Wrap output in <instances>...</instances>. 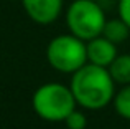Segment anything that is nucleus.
Here are the masks:
<instances>
[{
  "mask_svg": "<svg viewBox=\"0 0 130 129\" xmlns=\"http://www.w3.org/2000/svg\"><path fill=\"white\" fill-rule=\"evenodd\" d=\"M107 22L102 7L94 0H74L66 10V25L69 33L89 42L102 35Z\"/></svg>",
  "mask_w": 130,
  "mask_h": 129,
  "instance_id": "4",
  "label": "nucleus"
},
{
  "mask_svg": "<svg viewBox=\"0 0 130 129\" xmlns=\"http://www.w3.org/2000/svg\"><path fill=\"white\" fill-rule=\"evenodd\" d=\"M25 13L38 25H50L63 13L64 0H20Z\"/></svg>",
  "mask_w": 130,
  "mask_h": 129,
  "instance_id": "5",
  "label": "nucleus"
},
{
  "mask_svg": "<svg viewBox=\"0 0 130 129\" xmlns=\"http://www.w3.org/2000/svg\"><path fill=\"white\" fill-rule=\"evenodd\" d=\"M46 60L53 70L73 74L87 63L86 42L73 33L58 35L48 43Z\"/></svg>",
  "mask_w": 130,
  "mask_h": 129,
  "instance_id": "3",
  "label": "nucleus"
},
{
  "mask_svg": "<svg viewBox=\"0 0 130 129\" xmlns=\"http://www.w3.org/2000/svg\"><path fill=\"white\" fill-rule=\"evenodd\" d=\"M64 124H66V129H86L87 118H86V114L81 113V111L76 108V109L64 119Z\"/></svg>",
  "mask_w": 130,
  "mask_h": 129,
  "instance_id": "10",
  "label": "nucleus"
},
{
  "mask_svg": "<svg viewBox=\"0 0 130 129\" xmlns=\"http://www.w3.org/2000/svg\"><path fill=\"white\" fill-rule=\"evenodd\" d=\"M119 17L130 27V0H119Z\"/></svg>",
  "mask_w": 130,
  "mask_h": 129,
  "instance_id": "11",
  "label": "nucleus"
},
{
  "mask_svg": "<svg viewBox=\"0 0 130 129\" xmlns=\"http://www.w3.org/2000/svg\"><path fill=\"white\" fill-rule=\"evenodd\" d=\"M102 36H105L107 40H110L115 45H120L130 36V27L120 17L107 20L104 25V30H102Z\"/></svg>",
  "mask_w": 130,
  "mask_h": 129,
  "instance_id": "7",
  "label": "nucleus"
},
{
  "mask_svg": "<svg viewBox=\"0 0 130 129\" xmlns=\"http://www.w3.org/2000/svg\"><path fill=\"white\" fill-rule=\"evenodd\" d=\"M87 48V63L97 64V66L109 68L110 63L117 58V45L107 40L105 36L99 35L95 38L86 42Z\"/></svg>",
  "mask_w": 130,
  "mask_h": 129,
  "instance_id": "6",
  "label": "nucleus"
},
{
  "mask_svg": "<svg viewBox=\"0 0 130 129\" xmlns=\"http://www.w3.org/2000/svg\"><path fill=\"white\" fill-rule=\"evenodd\" d=\"M109 73L114 78L115 84H130V55H117L109 66Z\"/></svg>",
  "mask_w": 130,
  "mask_h": 129,
  "instance_id": "8",
  "label": "nucleus"
},
{
  "mask_svg": "<svg viewBox=\"0 0 130 129\" xmlns=\"http://www.w3.org/2000/svg\"><path fill=\"white\" fill-rule=\"evenodd\" d=\"M114 108L117 114L130 121V84H124L114 96Z\"/></svg>",
  "mask_w": 130,
  "mask_h": 129,
  "instance_id": "9",
  "label": "nucleus"
},
{
  "mask_svg": "<svg viewBox=\"0 0 130 129\" xmlns=\"http://www.w3.org/2000/svg\"><path fill=\"white\" fill-rule=\"evenodd\" d=\"M31 106L41 119L64 123V119L77 108V103L69 86L63 83H46L35 91Z\"/></svg>",
  "mask_w": 130,
  "mask_h": 129,
  "instance_id": "2",
  "label": "nucleus"
},
{
  "mask_svg": "<svg viewBox=\"0 0 130 129\" xmlns=\"http://www.w3.org/2000/svg\"><path fill=\"white\" fill-rule=\"evenodd\" d=\"M69 88L77 106L91 111L105 108L115 96V81L109 73V68L92 63H86L73 73Z\"/></svg>",
  "mask_w": 130,
  "mask_h": 129,
  "instance_id": "1",
  "label": "nucleus"
}]
</instances>
